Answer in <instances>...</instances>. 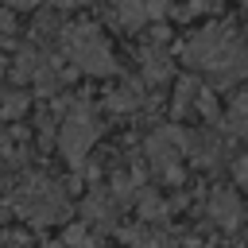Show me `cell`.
Instances as JSON below:
<instances>
[{"mask_svg":"<svg viewBox=\"0 0 248 248\" xmlns=\"http://www.w3.org/2000/svg\"><path fill=\"white\" fill-rule=\"evenodd\" d=\"M62 43H66L70 58L78 62V70H85V74H97V78H105V74H116L112 50H108V43L101 39V31H97V27H89V23H81V27H70Z\"/></svg>","mask_w":248,"mask_h":248,"instance_id":"obj_1","label":"cell"},{"mask_svg":"<svg viewBox=\"0 0 248 248\" xmlns=\"http://www.w3.org/2000/svg\"><path fill=\"white\" fill-rule=\"evenodd\" d=\"M97 132H101V128H97L93 112H89L85 105H74L70 116L62 120V132H58V147H62V155L70 159V167H81V159H85V151L93 147Z\"/></svg>","mask_w":248,"mask_h":248,"instance_id":"obj_2","label":"cell"},{"mask_svg":"<svg viewBox=\"0 0 248 248\" xmlns=\"http://www.w3.org/2000/svg\"><path fill=\"white\" fill-rule=\"evenodd\" d=\"M16 209L27 217V221H58L62 213H66V202H62V194H58V186L54 182H43V178H35V182H27L16 198Z\"/></svg>","mask_w":248,"mask_h":248,"instance_id":"obj_3","label":"cell"},{"mask_svg":"<svg viewBox=\"0 0 248 248\" xmlns=\"http://www.w3.org/2000/svg\"><path fill=\"white\" fill-rule=\"evenodd\" d=\"M209 209H213V217L225 221V225H236V221H240V202H236L229 190H217L213 202H209Z\"/></svg>","mask_w":248,"mask_h":248,"instance_id":"obj_4","label":"cell"},{"mask_svg":"<svg viewBox=\"0 0 248 248\" xmlns=\"http://www.w3.org/2000/svg\"><path fill=\"white\" fill-rule=\"evenodd\" d=\"M116 16H120L124 27H140V23L147 19V4H143V0H120Z\"/></svg>","mask_w":248,"mask_h":248,"instance_id":"obj_5","label":"cell"},{"mask_svg":"<svg viewBox=\"0 0 248 248\" xmlns=\"http://www.w3.org/2000/svg\"><path fill=\"white\" fill-rule=\"evenodd\" d=\"M229 128L232 132H248V93H240L229 108Z\"/></svg>","mask_w":248,"mask_h":248,"instance_id":"obj_6","label":"cell"},{"mask_svg":"<svg viewBox=\"0 0 248 248\" xmlns=\"http://www.w3.org/2000/svg\"><path fill=\"white\" fill-rule=\"evenodd\" d=\"M143 70H147L151 81H159V78H167V58H163L159 50H147V54H143Z\"/></svg>","mask_w":248,"mask_h":248,"instance_id":"obj_7","label":"cell"},{"mask_svg":"<svg viewBox=\"0 0 248 248\" xmlns=\"http://www.w3.org/2000/svg\"><path fill=\"white\" fill-rule=\"evenodd\" d=\"M23 112H27V97H23V93L4 101V116H23Z\"/></svg>","mask_w":248,"mask_h":248,"instance_id":"obj_8","label":"cell"},{"mask_svg":"<svg viewBox=\"0 0 248 248\" xmlns=\"http://www.w3.org/2000/svg\"><path fill=\"white\" fill-rule=\"evenodd\" d=\"M12 12H31V8H39V0H4Z\"/></svg>","mask_w":248,"mask_h":248,"instance_id":"obj_9","label":"cell"},{"mask_svg":"<svg viewBox=\"0 0 248 248\" xmlns=\"http://www.w3.org/2000/svg\"><path fill=\"white\" fill-rule=\"evenodd\" d=\"M236 178H240V182H248V159H240V163H236Z\"/></svg>","mask_w":248,"mask_h":248,"instance_id":"obj_10","label":"cell"},{"mask_svg":"<svg viewBox=\"0 0 248 248\" xmlns=\"http://www.w3.org/2000/svg\"><path fill=\"white\" fill-rule=\"evenodd\" d=\"M0 31H12V16H8V12L0 16Z\"/></svg>","mask_w":248,"mask_h":248,"instance_id":"obj_11","label":"cell"},{"mask_svg":"<svg viewBox=\"0 0 248 248\" xmlns=\"http://www.w3.org/2000/svg\"><path fill=\"white\" fill-rule=\"evenodd\" d=\"M244 4H248V0H244Z\"/></svg>","mask_w":248,"mask_h":248,"instance_id":"obj_12","label":"cell"}]
</instances>
